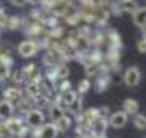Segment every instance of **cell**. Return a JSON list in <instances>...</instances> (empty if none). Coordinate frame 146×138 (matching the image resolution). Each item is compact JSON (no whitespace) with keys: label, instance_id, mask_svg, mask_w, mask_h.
Here are the masks:
<instances>
[{"label":"cell","instance_id":"1","mask_svg":"<svg viewBox=\"0 0 146 138\" xmlns=\"http://www.w3.org/2000/svg\"><path fill=\"white\" fill-rule=\"evenodd\" d=\"M25 123H26L29 128H39L42 123H46V115L42 109H37V107H33L25 114Z\"/></svg>","mask_w":146,"mask_h":138},{"label":"cell","instance_id":"2","mask_svg":"<svg viewBox=\"0 0 146 138\" xmlns=\"http://www.w3.org/2000/svg\"><path fill=\"white\" fill-rule=\"evenodd\" d=\"M37 52H39V44H37L36 39L23 41V42L18 46V54H20L23 58H31V57H34Z\"/></svg>","mask_w":146,"mask_h":138},{"label":"cell","instance_id":"3","mask_svg":"<svg viewBox=\"0 0 146 138\" xmlns=\"http://www.w3.org/2000/svg\"><path fill=\"white\" fill-rule=\"evenodd\" d=\"M42 64L46 67H57L60 64H65V60H63L60 50H57V49H46V54L42 57Z\"/></svg>","mask_w":146,"mask_h":138},{"label":"cell","instance_id":"4","mask_svg":"<svg viewBox=\"0 0 146 138\" xmlns=\"http://www.w3.org/2000/svg\"><path fill=\"white\" fill-rule=\"evenodd\" d=\"M141 81V72L138 67H130V68L125 70V73H123V83L127 86H136L138 83Z\"/></svg>","mask_w":146,"mask_h":138},{"label":"cell","instance_id":"5","mask_svg":"<svg viewBox=\"0 0 146 138\" xmlns=\"http://www.w3.org/2000/svg\"><path fill=\"white\" fill-rule=\"evenodd\" d=\"M109 125L112 128H123L128 122V115H127L123 111H117V112H112L109 115Z\"/></svg>","mask_w":146,"mask_h":138},{"label":"cell","instance_id":"6","mask_svg":"<svg viewBox=\"0 0 146 138\" xmlns=\"http://www.w3.org/2000/svg\"><path fill=\"white\" fill-rule=\"evenodd\" d=\"M21 73H23V76H25V80L26 81H36L41 78V68L37 67L36 64H28L25 65L23 68H21Z\"/></svg>","mask_w":146,"mask_h":138},{"label":"cell","instance_id":"7","mask_svg":"<svg viewBox=\"0 0 146 138\" xmlns=\"http://www.w3.org/2000/svg\"><path fill=\"white\" fill-rule=\"evenodd\" d=\"M110 85H112V76H110V73H98L96 75L94 90L98 91V93H104Z\"/></svg>","mask_w":146,"mask_h":138},{"label":"cell","instance_id":"8","mask_svg":"<svg viewBox=\"0 0 146 138\" xmlns=\"http://www.w3.org/2000/svg\"><path fill=\"white\" fill-rule=\"evenodd\" d=\"M107 127H109L107 119H106V117H99V119H96L94 122H91V125H89V133H91V135H106Z\"/></svg>","mask_w":146,"mask_h":138},{"label":"cell","instance_id":"9","mask_svg":"<svg viewBox=\"0 0 146 138\" xmlns=\"http://www.w3.org/2000/svg\"><path fill=\"white\" fill-rule=\"evenodd\" d=\"M21 98H23V90H20L18 86H8V88H5V91H3V99L11 102L13 106L20 101Z\"/></svg>","mask_w":146,"mask_h":138},{"label":"cell","instance_id":"10","mask_svg":"<svg viewBox=\"0 0 146 138\" xmlns=\"http://www.w3.org/2000/svg\"><path fill=\"white\" fill-rule=\"evenodd\" d=\"M106 42V34L101 29H91L88 37V47H101Z\"/></svg>","mask_w":146,"mask_h":138},{"label":"cell","instance_id":"11","mask_svg":"<svg viewBox=\"0 0 146 138\" xmlns=\"http://www.w3.org/2000/svg\"><path fill=\"white\" fill-rule=\"evenodd\" d=\"M106 34V42H107V47H115V49H122V37L115 29H107L104 33Z\"/></svg>","mask_w":146,"mask_h":138},{"label":"cell","instance_id":"12","mask_svg":"<svg viewBox=\"0 0 146 138\" xmlns=\"http://www.w3.org/2000/svg\"><path fill=\"white\" fill-rule=\"evenodd\" d=\"M37 130H39V137H41V138H55L58 135V128L55 127V123H54V122L42 123Z\"/></svg>","mask_w":146,"mask_h":138},{"label":"cell","instance_id":"13","mask_svg":"<svg viewBox=\"0 0 146 138\" xmlns=\"http://www.w3.org/2000/svg\"><path fill=\"white\" fill-rule=\"evenodd\" d=\"M47 109H49V117H50L52 122H57L62 115H65V109L60 104H57V102H50V106Z\"/></svg>","mask_w":146,"mask_h":138},{"label":"cell","instance_id":"14","mask_svg":"<svg viewBox=\"0 0 146 138\" xmlns=\"http://www.w3.org/2000/svg\"><path fill=\"white\" fill-rule=\"evenodd\" d=\"M13 112H15V106L8 101H0V120H5L8 117L13 115Z\"/></svg>","mask_w":146,"mask_h":138},{"label":"cell","instance_id":"15","mask_svg":"<svg viewBox=\"0 0 146 138\" xmlns=\"http://www.w3.org/2000/svg\"><path fill=\"white\" fill-rule=\"evenodd\" d=\"M15 106H16V109H18V111L25 115L29 109H33V107H34V101H33V98H29V96H26V98L23 96L20 101L15 104Z\"/></svg>","mask_w":146,"mask_h":138},{"label":"cell","instance_id":"16","mask_svg":"<svg viewBox=\"0 0 146 138\" xmlns=\"http://www.w3.org/2000/svg\"><path fill=\"white\" fill-rule=\"evenodd\" d=\"M138 111H140V104H138L136 99L128 98V99L123 101V112H125L127 115H135Z\"/></svg>","mask_w":146,"mask_h":138},{"label":"cell","instance_id":"17","mask_svg":"<svg viewBox=\"0 0 146 138\" xmlns=\"http://www.w3.org/2000/svg\"><path fill=\"white\" fill-rule=\"evenodd\" d=\"M131 18H133V23L140 28L146 21V7H136V10L131 13Z\"/></svg>","mask_w":146,"mask_h":138},{"label":"cell","instance_id":"18","mask_svg":"<svg viewBox=\"0 0 146 138\" xmlns=\"http://www.w3.org/2000/svg\"><path fill=\"white\" fill-rule=\"evenodd\" d=\"M25 91H26V96H29V98H36L37 94H41V88H39L37 80L36 81H26Z\"/></svg>","mask_w":146,"mask_h":138},{"label":"cell","instance_id":"19","mask_svg":"<svg viewBox=\"0 0 146 138\" xmlns=\"http://www.w3.org/2000/svg\"><path fill=\"white\" fill-rule=\"evenodd\" d=\"M21 28V18L20 16H7L5 21V29L8 31H16Z\"/></svg>","mask_w":146,"mask_h":138},{"label":"cell","instance_id":"20","mask_svg":"<svg viewBox=\"0 0 146 138\" xmlns=\"http://www.w3.org/2000/svg\"><path fill=\"white\" fill-rule=\"evenodd\" d=\"M117 3H119V8L122 10V13H123V11L133 13V11L136 10V7H138V3H136L135 0H120Z\"/></svg>","mask_w":146,"mask_h":138},{"label":"cell","instance_id":"21","mask_svg":"<svg viewBox=\"0 0 146 138\" xmlns=\"http://www.w3.org/2000/svg\"><path fill=\"white\" fill-rule=\"evenodd\" d=\"M54 123H55V127L58 128V132H67L68 128L72 127V119L65 114V115H62L57 122H54Z\"/></svg>","mask_w":146,"mask_h":138},{"label":"cell","instance_id":"22","mask_svg":"<svg viewBox=\"0 0 146 138\" xmlns=\"http://www.w3.org/2000/svg\"><path fill=\"white\" fill-rule=\"evenodd\" d=\"M84 73H86V76H88V78L96 76L98 73H101V64H93V62L84 64Z\"/></svg>","mask_w":146,"mask_h":138},{"label":"cell","instance_id":"23","mask_svg":"<svg viewBox=\"0 0 146 138\" xmlns=\"http://www.w3.org/2000/svg\"><path fill=\"white\" fill-rule=\"evenodd\" d=\"M68 75H70V68H68L65 64H60L55 67V76H57V81L58 80H65Z\"/></svg>","mask_w":146,"mask_h":138},{"label":"cell","instance_id":"24","mask_svg":"<svg viewBox=\"0 0 146 138\" xmlns=\"http://www.w3.org/2000/svg\"><path fill=\"white\" fill-rule=\"evenodd\" d=\"M0 64L10 65V67H11V64H13V57H11V52H10V50H7L5 47L0 49Z\"/></svg>","mask_w":146,"mask_h":138},{"label":"cell","instance_id":"25","mask_svg":"<svg viewBox=\"0 0 146 138\" xmlns=\"http://www.w3.org/2000/svg\"><path fill=\"white\" fill-rule=\"evenodd\" d=\"M8 80H10L13 85H21V83H26L25 76H23V73H21V70L10 72V76H8Z\"/></svg>","mask_w":146,"mask_h":138},{"label":"cell","instance_id":"26","mask_svg":"<svg viewBox=\"0 0 146 138\" xmlns=\"http://www.w3.org/2000/svg\"><path fill=\"white\" fill-rule=\"evenodd\" d=\"M133 125H135V128H138V130H146V115L136 112L135 117H133Z\"/></svg>","mask_w":146,"mask_h":138},{"label":"cell","instance_id":"27","mask_svg":"<svg viewBox=\"0 0 146 138\" xmlns=\"http://www.w3.org/2000/svg\"><path fill=\"white\" fill-rule=\"evenodd\" d=\"M10 72H11V67H10V65L0 64V83H3V81L8 80V76H10Z\"/></svg>","mask_w":146,"mask_h":138},{"label":"cell","instance_id":"28","mask_svg":"<svg viewBox=\"0 0 146 138\" xmlns=\"http://www.w3.org/2000/svg\"><path fill=\"white\" fill-rule=\"evenodd\" d=\"M89 88H91V81H89V78H84V80H81L78 83V93H80V94L88 93Z\"/></svg>","mask_w":146,"mask_h":138},{"label":"cell","instance_id":"29","mask_svg":"<svg viewBox=\"0 0 146 138\" xmlns=\"http://www.w3.org/2000/svg\"><path fill=\"white\" fill-rule=\"evenodd\" d=\"M58 81H60V83L57 85V93L58 91H67V90L72 88V83H70L68 78H65V80H58Z\"/></svg>","mask_w":146,"mask_h":138},{"label":"cell","instance_id":"30","mask_svg":"<svg viewBox=\"0 0 146 138\" xmlns=\"http://www.w3.org/2000/svg\"><path fill=\"white\" fill-rule=\"evenodd\" d=\"M136 49H138L141 54H146V37L145 36L141 37L138 42H136Z\"/></svg>","mask_w":146,"mask_h":138},{"label":"cell","instance_id":"31","mask_svg":"<svg viewBox=\"0 0 146 138\" xmlns=\"http://www.w3.org/2000/svg\"><path fill=\"white\" fill-rule=\"evenodd\" d=\"M5 21H7L5 8H3V7H0V29H5Z\"/></svg>","mask_w":146,"mask_h":138},{"label":"cell","instance_id":"32","mask_svg":"<svg viewBox=\"0 0 146 138\" xmlns=\"http://www.w3.org/2000/svg\"><path fill=\"white\" fill-rule=\"evenodd\" d=\"M10 2H11V5H15V7H20V8H21V7H25V5L28 3L26 0H10Z\"/></svg>","mask_w":146,"mask_h":138},{"label":"cell","instance_id":"33","mask_svg":"<svg viewBox=\"0 0 146 138\" xmlns=\"http://www.w3.org/2000/svg\"><path fill=\"white\" fill-rule=\"evenodd\" d=\"M110 112V109L107 106L106 107H99V114H101V117H107V114Z\"/></svg>","mask_w":146,"mask_h":138},{"label":"cell","instance_id":"34","mask_svg":"<svg viewBox=\"0 0 146 138\" xmlns=\"http://www.w3.org/2000/svg\"><path fill=\"white\" fill-rule=\"evenodd\" d=\"M140 29H141V33H143V36L146 37V21H145V23H143V25L140 26Z\"/></svg>","mask_w":146,"mask_h":138}]
</instances>
